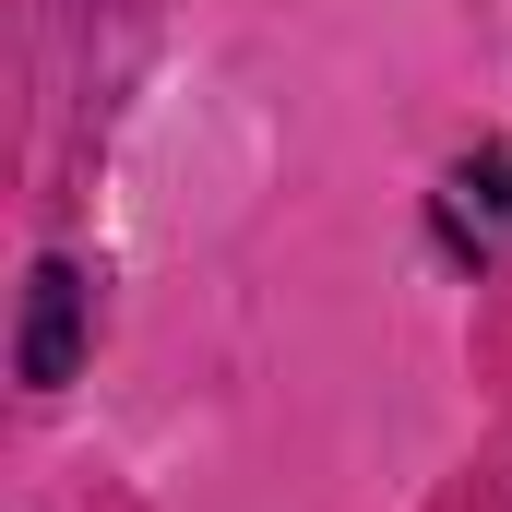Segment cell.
Instances as JSON below:
<instances>
[{
    "mask_svg": "<svg viewBox=\"0 0 512 512\" xmlns=\"http://www.w3.org/2000/svg\"><path fill=\"white\" fill-rule=\"evenodd\" d=\"M84 310H96L84 262H60V251H48L36 274H24V346H12V370H24L36 393H60L72 370H84Z\"/></svg>",
    "mask_w": 512,
    "mask_h": 512,
    "instance_id": "1",
    "label": "cell"
},
{
    "mask_svg": "<svg viewBox=\"0 0 512 512\" xmlns=\"http://www.w3.org/2000/svg\"><path fill=\"white\" fill-rule=\"evenodd\" d=\"M453 191H465V203H489V215L512 227V155H465V179H453Z\"/></svg>",
    "mask_w": 512,
    "mask_h": 512,
    "instance_id": "2",
    "label": "cell"
}]
</instances>
